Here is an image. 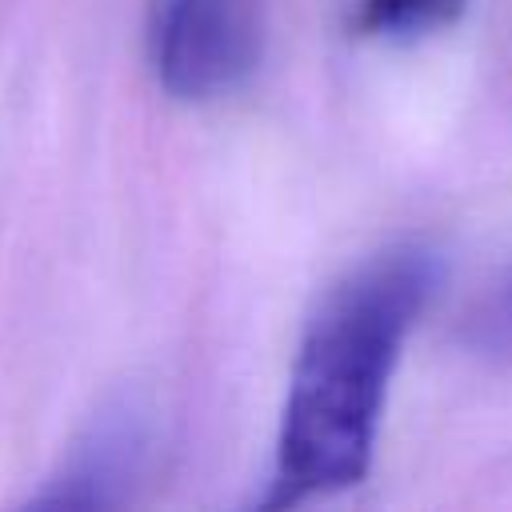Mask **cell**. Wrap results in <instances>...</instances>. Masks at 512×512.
Here are the masks:
<instances>
[{"instance_id": "1", "label": "cell", "mask_w": 512, "mask_h": 512, "mask_svg": "<svg viewBox=\"0 0 512 512\" xmlns=\"http://www.w3.org/2000/svg\"><path fill=\"white\" fill-rule=\"evenodd\" d=\"M436 284L432 248L392 244L320 300L288 372L264 508L324 500L368 476L392 372Z\"/></svg>"}, {"instance_id": "2", "label": "cell", "mask_w": 512, "mask_h": 512, "mask_svg": "<svg viewBox=\"0 0 512 512\" xmlns=\"http://www.w3.org/2000/svg\"><path fill=\"white\" fill-rule=\"evenodd\" d=\"M264 48L260 0H152L148 64L180 104H212L248 84Z\"/></svg>"}, {"instance_id": "3", "label": "cell", "mask_w": 512, "mask_h": 512, "mask_svg": "<svg viewBox=\"0 0 512 512\" xmlns=\"http://www.w3.org/2000/svg\"><path fill=\"white\" fill-rule=\"evenodd\" d=\"M156 456L152 408L136 396L108 400L60 456L56 472L32 496L40 508H116L136 500Z\"/></svg>"}, {"instance_id": "4", "label": "cell", "mask_w": 512, "mask_h": 512, "mask_svg": "<svg viewBox=\"0 0 512 512\" xmlns=\"http://www.w3.org/2000/svg\"><path fill=\"white\" fill-rule=\"evenodd\" d=\"M468 0H360L356 24L380 40H420L452 28Z\"/></svg>"}, {"instance_id": "5", "label": "cell", "mask_w": 512, "mask_h": 512, "mask_svg": "<svg viewBox=\"0 0 512 512\" xmlns=\"http://www.w3.org/2000/svg\"><path fill=\"white\" fill-rule=\"evenodd\" d=\"M480 340H484V348H512V284L480 316Z\"/></svg>"}]
</instances>
